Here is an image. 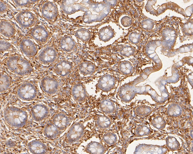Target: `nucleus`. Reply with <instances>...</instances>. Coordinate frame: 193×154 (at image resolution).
<instances>
[{
  "label": "nucleus",
  "instance_id": "obj_1",
  "mask_svg": "<svg viewBox=\"0 0 193 154\" xmlns=\"http://www.w3.org/2000/svg\"><path fill=\"white\" fill-rule=\"evenodd\" d=\"M6 64L8 69L19 75H28L33 70L30 62L19 55L10 56L7 59Z\"/></svg>",
  "mask_w": 193,
  "mask_h": 154
},
{
  "label": "nucleus",
  "instance_id": "obj_2",
  "mask_svg": "<svg viewBox=\"0 0 193 154\" xmlns=\"http://www.w3.org/2000/svg\"><path fill=\"white\" fill-rule=\"evenodd\" d=\"M84 127L82 123L80 122L75 123L69 131L67 135L68 141L71 143L77 141L84 135Z\"/></svg>",
  "mask_w": 193,
  "mask_h": 154
},
{
  "label": "nucleus",
  "instance_id": "obj_3",
  "mask_svg": "<svg viewBox=\"0 0 193 154\" xmlns=\"http://www.w3.org/2000/svg\"><path fill=\"white\" fill-rule=\"evenodd\" d=\"M17 20L22 27H28L34 25L36 22L35 15L28 11L20 12L17 16Z\"/></svg>",
  "mask_w": 193,
  "mask_h": 154
},
{
  "label": "nucleus",
  "instance_id": "obj_4",
  "mask_svg": "<svg viewBox=\"0 0 193 154\" xmlns=\"http://www.w3.org/2000/svg\"><path fill=\"white\" fill-rule=\"evenodd\" d=\"M42 87L44 91L47 94H54L57 91L58 83L54 77L51 76L44 77L41 81Z\"/></svg>",
  "mask_w": 193,
  "mask_h": 154
},
{
  "label": "nucleus",
  "instance_id": "obj_5",
  "mask_svg": "<svg viewBox=\"0 0 193 154\" xmlns=\"http://www.w3.org/2000/svg\"><path fill=\"white\" fill-rule=\"evenodd\" d=\"M58 53L54 48L47 47L44 49L40 53L39 58L41 62L47 64L54 62L57 58Z\"/></svg>",
  "mask_w": 193,
  "mask_h": 154
},
{
  "label": "nucleus",
  "instance_id": "obj_6",
  "mask_svg": "<svg viewBox=\"0 0 193 154\" xmlns=\"http://www.w3.org/2000/svg\"><path fill=\"white\" fill-rule=\"evenodd\" d=\"M31 36L39 43L43 44L46 42L48 38L47 31L41 26H37L30 30Z\"/></svg>",
  "mask_w": 193,
  "mask_h": 154
},
{
  "label": "nucleus",
  "instance_id": "obj_7",
  "mask_svg": "<svg viewBox=\"0 0 193 154\" xmlns=\"http://www.w3.org/2000/svg\"><path fill=\"white\" fill-rule=\"evenodd\" d=\"M114 77L110 75L105 74L101 76L97 84V88L104 91H108L112 90L115 84Z\"/></svg>",
  "mask_w": 193,
  "mask_h": 154
},
{
  "label": "nucleus",
  "instance_id": "obj_8",
  "mask_svg": "<svg viewBox=\"0 0 193 154\" xmlns=\"http://www.w3.org/2000/svg\"><path fill=\"white\" fill-rule=\"evenodd\" d=\"M20 47L22 52L28 56H32L37 52L36 45L29 39L25 38L21 40L20 43Z\"/></svg>",
  "mask_w": 193,
  "mask_h": 154
},
{
  "label": "nucleus",
  "instance_id": "obj_9",
  "mask_svg": "<svg viewBox=\"0 0 193 154\" xmlns=\"http://www.w3.org/2000/svg\"><path fill=\"white\" fill-rule=\"evenodd\" d=\"M71 95L76 101L81 102L86 98V91L84 85L81 83H77L72 86L71 90Z\"/></svg>",
  "mask_w": 193,
  "mask_h": 154
},
{
  "label": "nucleus",
  "instance_id": "obj_10",
  "mask_svg": "<svg viewBox=\"0 0 193 154\" xmlns=\"http://www.w3.org/2000/svg\"><path fill=\"white\" fill-rule=\"evenodd\" d=\"M72 65L69 61L63 60L59 62L54 67V70L58 75L65 77L69 75L71 71Z\"/></svg>",
  "mask_w": 193,
  "mask_h": 154
},
{
  "label": "nucleus",
  "instance_id": "obj_11",
  "mask_svg": "<svg viewBox=\"0 0 193 154\" xmlns=\"http://www.w3.org/2000/svg\"><path fill=\"white\" fill-rule=\"evenodd\" d=\"M41 12L43 17L51 20L55 18L57 14V9L54 4L47 2L43 5Z\"/></svg>",
  "mask_w": 193,
  "mask_h": 154
},
{
  "label": "nucleus",
  "instance_id": "obj_12",
  "mask_svg": "<svg viewBox=\"0 0 193 154\" xmlns=\"http://www.w3.org/2000/svg\"><path fill=\"white\" fill-rule=\"evenodd\" d=\"M20 92L23 98H30L34 95L35 93L33 85L30 82L23 84L20 88Z\"/></svg>",
  "mask_w": 193,
  "mask_h": 154
},
{
  "label": "nucleus",
  "instance_id": "obj_13",
  "mask_svg": "<svg viewBox=\"0 0 193 154\" xmlns=\"http://www.w3.org/2000/svg\"><path fill=\"white\" fill-rule=\"evenodd\" d=\"M0 32L5 36L8 37H12L15 32L14 26L8 21H2L0 23Z\"/></svg>",
  "mask_w": 193,
  "mask_h": 154
},
{
  "label": "nucleus",
  "instance_id": "obj_14",
  "mask_svg": "<svg viewBox=\"0 0 193 154\" xmlns=\"http://www.w3.org/2000/svg\"><path fill=\"white\" fill-rule=\"evenodd\" d=\"M106 149L101 144L96 142H91L86 147L87 152L90 154H103Z\"/></svg>",
  "mask_w": 193,
  "mask_h": 154
},
{
  "label": "nucleus",
  "instance_id": "obj_15",
  "mask_svg": "<svg viewBox=\"0 0 193 154\" xmlns=\"http://www.w3.org/2000/svg\"><path fill=\"white\" fill-rule=\"evenodd\" d=\"M75 46V43L72 38L68 36L64 37L60 42V47L61 49L65 52L72 51Z\"/></svg>",
  "mask_w": 193,
  "mask_h": 154
},
{
  "label": "nucleus",
  "instance_id": "obj_16",
  "mask_svg": "<svg viewBox=\"0 0 193 154\" xmlns=\"http://www.w3.org/2000/svg\"><path fill=\"white\" fill-rule=\"evenodd\" d=\"M99 107L102 111L107 114L113 113L115 109L114 103L109 99L102 101L99 104Z\"/></svg>",
  "mask_w": 193,
  "mask_h": 154
},
{
  "label": "nucleus",
  "instance_id": "obj_17",
  "mask_svg": "<svg viewBox=\"0 0 193 154\" xmlns=\"http://www.w3.org/2000/svg\"><path fill=\"white\" fill-rule=\"evenodd\" d=\"M54 122L60 129L65 128L69 124V119L68 117L62 113L56 115L54 119Z\"/></svg>",
  "mask_w": 193,
  "mask_h": 154
},
{
  "label": "nucleus",
  "instance_id": "obj_18",
  "mask_svg": "<svg viewBox=\"0 0 193 154\" xmlns=\"http://www.w3.org/2000/svg\"><path fill=\"white\" fill-rule=\"evenodd\" d=\"M79 70L80 72L84 75L92 74L95 71V67L93 64L89 62H84L79 66Z\"/></svg>",
  "mask_w": 193,
  "mask_h": 154
},
{
  "label": "nucleus",
  "instance_id": "obj_19",
  "mask_svg": "<svg viewBox=\"0 0 193 154\" xmlns=\"http://www.w3.org/2000/svg\"><path fill=\"white\" fill-rule=\"evenodd\" d=\"M111 121L110 118L104 115H99L96 119V124L99 128L106 129L108 128L110 126Z\"/></svg>",
  "mask_w": 193,
  "mask_h": 154
},
{
  "label": "nucleus",
  "instance_id": "obj_20",
  "mask_svg": "<svg viewBox=\"0 0 193 154\" xmlns=\"http://www.w3.org/2000/svg\"><path fill=\"white\" fill-rule=\"evenodd\" d=\"M114 34L113 30L109 27L102 28L99 32L100 38L104 41H108L113 36Z\"/></svg>",
  "mask_w": 193,
  "mask_h": 154
},
{
  "label": "nucleus",
  "instance_id": "obj_21",
  "mask_svg": "<svg viewBox=\"0 0 193 154\" xmlns=\"http://www.w3.org/2000/svg\"><path fill=\"white\" fill-rule=\"evenodd\" d=\"M102 139L106 144L109 145L114 144L117 141V137L114 133L107 132L102 136Z\"/></svg>",
  "mask_w": 193,
  "mask_h": 154
},
{
  "label": "nucleus",
  "instance_id": "obj_22",
  "mask_svg": "<svg viewBox=\"0 0 193 154\" xmlns=\"http://www.w3.org/2000/svg\"><path fill=\"white\" fill-rule=\"evenodd\" d=\"M76 36L83 41H87L90 38L91 34L88 30L84 29L78 30L76 33Z\"/></svg>",
  "mask_w": 193,
  "mask_h": 154
},
{
  "label": "nucleus",
  "instance_id": "obj_23",
  "mask_svg": "<svg viewBox=\"0 0 193 154\" xmlns=\"http://www.w3.org/2000/svg\"><path fill=\"white\" fill-rule=\"evenodd\" d=\"M132 67L128 63L123 62L119 65L120 71L123 74L127 75L130 74L132 70Z\"/></svg>",
  "mask_w": 193,
  "mask_h": 154
},
{
  "label": "nucleus",
  "instance_id": "obj_24",
  "mask_svg": "<svg viewBox=\"0 0 193 154\" xmlns=\"http://www.w3.org/2000/svg\"><path fill=\"white\" fill-rule=\"evenodd\" d=\"M135 131L138 135L143 136L148 134L150 131L147 127L145 126H140L136 128Z\"/></svg>",
  "mask_w": 193,
  "mask_h": 154
},
{
  "label": "nucleus",
  "instance_id": "obj_25",
  "mask_svg": "<svg viewBox=\"0 0 193 154\" xmlns=\"http://www.w3.org/2000/svg\"><path fill=\"white\" fill-rule=\"evenodd\" d=\"M46 129V132L48 136L53 138L58 134V131L55 127L53 125L48 126Z\"/></svg>",
  "mask_w": 193,
  "mask_h": 154
},
{
  "label": "nucleus",
  "instance_id": "obj_26",
  "mask_svg": "<svg viewBox=\"0 0 193 154\" xmlns=\"http://www.w3.org/2000/svg\"><path fill=\"white\" fill-rule=\"evenodd\" d=\"M10 83V79L8 76L6 74H1L0 76L1 87L3 86L9 85Z\"/></svg>",
  "mask_w": 193,
  "mask_h": 154
},
{
  "label": "nucleus",
  "instance_id": "obj_27",
  "mask_svg": "<svg viewBox=\"0 0 193 154\" xmlns=\"http://www.w3.org/2000/svg\"><path fill=\"white\" fill-rule=\"evenodd\" d=\"M152 121L153 125L158 128H162L164 126L165 122L163 121V119L160 117L155 118Z\"/></svg>",
  "mask_w": 193,
  "mask_h": 154
},
{
  "label": "nucleus",
  "instance_id": "obj_28",
  "mask_svg": "<svg viewBox=\"0 0 193 154\" xmlns=\"http://www.w3.org/2000/svg\"><path fill=\"white\" fill-rule=\"evenodd\" d=\"M175 139L173 137L171 138L170 137L169 138H168V139L167 141V146H168L169 148L172 149H176L178 147V143L176 140H175Z\"/></svg>",
  "mask_w": 193,
  "mask_h": 154
},
{
  "label": "nucleus",
  "instance_id": "obj_29",
  "mask_svg": "<svg viewBox=\"0 0 193 154\" xmlns=\"http://www.w3.org/2000/svg\"><path fill=\"white\" fill-rule=\"evenodd\" d=\"M16 4L20 6H24L29 4L30 1L29 0H17L15 1Z\"/></svg>",
  "mask_w": 193,
  "mask_h": 154
}]
</instances>
